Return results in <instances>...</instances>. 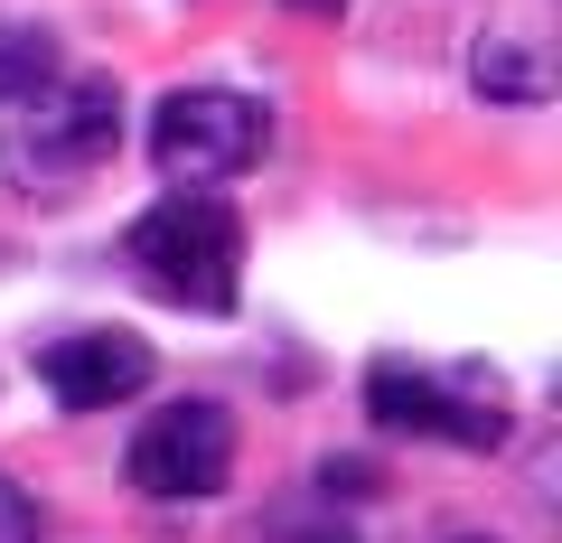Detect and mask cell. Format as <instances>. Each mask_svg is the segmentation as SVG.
I'll return each mask as SVG.
<instances>
[{"label":"cell","instance_id":"6da1fadb","mask_svg":"<svg viewBox=\"0 0 562 543\" xmlns=\"http://www.w3.org/2000/svg\"><path fill=\"white\" fill-rule=\"evenodd\" d=\"M132 272L160 291L169 309L225 319L244 301V216L225 206V188H169L160 206H140L122 235Z\"/></svg>","mask_w":562,"mask_h":543},{"label":"cell","instance_id":"7a4b0ae2","mask_svg":"<svg viewBox=\"0 0 562 543\" xmlns=\"http://www.w3.org/2000/svg\"><path fill=\"white\" fill-rule=\"evenodd\" d=\"M0 150H10V179L38 188V197L94 179V169L122 150V84L85 76V66H57L38 94L0 103Z\"/></svg>","mask_w":562,"mask_h":543},{"label":"cell","instance_id":"3957f363","mask_svg":"<svg viewBox=\"0 0 562 543\" xmlns=\"http://www.w3.org/2000/svg\"><path fill=\"white\" fill-rule=\"evenodd\" d=\"M262 150H272V113L235 84H179L150 103V160L169 188H225L262 169Z\"/></svg>","mask_w":562,"mask_h":543},{"label":"cell","instance_id":"277c9868","mask_svg":"<svg viewBox=\"0 0 562 543\" xmlns=\"http://www.w3.org/2000/svg\"><path fill=\"white\" fill-rule=\"evenodd\" d=\"M235 450H244L235 412L206 403V394H179V403H160V412L132 431V460L122 468H132L140 497L198 506V497H225V487H235Z\"/></svg>","mask_w":562,"mask_h":543},{"label":"cell","instance_id":"5b68a950","mask_svg":"<svg viewBox=\"0 0 562 543\" xmlns=\"http://www.w3.org/2000/svg\"><path fill=\"white\" fill-rule=\"evenodd\" d=\"M366 412L375 431H422V441H450V450H506V403L497 384H469V375H422V365H375L366 375Z\"/></svg>","mask_w":562,"mask_h":543},{"label":"cell","instance_id":"8992f818","mask_svg":"<svg viewBox=\"0 0 562 543\" xmlns=\"http://www.w3.org/2000/svg\"><path fill=\"white\" fill-rule=\"evenodd\" d=\"M150 375H160V357L140 328H76V338L38 347V384L66 412H113V403L150 394Z\"/></svg>","mask_w":562,"mask_h":543},{"label":"cell","instance_id":"52a82bcc","mask_svg":"<svg viewBox=\"0 0 562 543\" xmlns=\"http://www.w3.org/2000/svg\"><path fill=\"white\" fill-rule=\"evenodd\" d=\"M469 76H479V94L497 103H553V57H543L535 38H479V57H469Z\"/></svg>","mask_w":562,"mask_h":543},{"label":"cell","instance_id":"ba28073f","mask_svg":"<svg viewBox=\"0 0 562 543\" xmlns=\"http://www.w3.org/2000/svg\"><path fill=\"white\" fill-rule=\"evenodd\" d=\"M47 76H57V38H47L38 20H0V103L38 94Z\"/></svg>","mask_w":562,"mask_h":543},{"label":"cell","instance_id":"9c48e42d","mask_svg":"<svg viewBox=\"0 0 562 543\" xmlns=\"http://www.w3.org/2000/svg\"><path fill=\"white\" fill-rule=\"evenodd\" d=\"M47 534V516H38V497H29L10 468H0V543H38Z\"/></svg>","mask_w":562,"mask_h":543},{"label":"cell","instance_id":"30bf717a","mask_svg":"<svg viewBox=\"0 0 562 543\" xmlns=\"http://www.w3.org/2000/svg\"><path fill=\"white\" fill-rule=\"evenodd\" d=\"M291 10H310V20H328V10H347V0H291Z\"/></svg>","mask_w":562,"mask_h":543},{"label":"cell","instance_id":"8fae6325","mask_svg":"<svg viewBox=\"0 0 562 543\" xmlns=\"http://www.w3.org/2000/svg\"><path fill=\"white\" fill-rule=\"evenodd\" d=\"M460 543H487V534H460Z\"/></svg>","mask_w":562,"mask_h":543}]
</instances>
